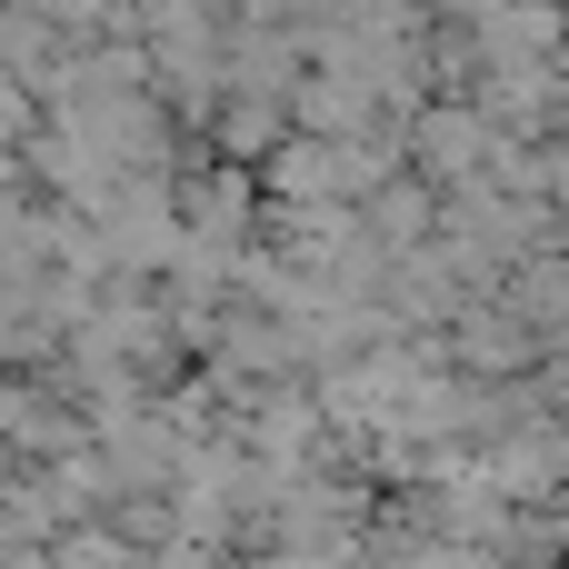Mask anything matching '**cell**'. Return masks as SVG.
Listing matches in <instances>:
<instances>
[{
  "label": "cell",
  "mask_w": 569,
  "mask_h": 569,
  "mask_svg": "<svg viewBox=\"0 0 569 569\" xmlns=\"http://www.w3.org/2000/svg\"><path fill=\"white\" fill-rule=\"evenodd\" d=\"M250 10V30H280V20H300V10H330V0H240Z\"/></svg>",
  "instance_id": "6da1fadb"
},
{
  "label": "cell",
  "mask_w": 569,
  "mask_h": 569,
  "mask_svg": "<svg viewBox=\"0 0 569 569\" xmlns=\"http://www.w3.org/2000/svg\"><path fill=\"white\" fill-rule=\"evenodd\" d=\"M560 190H569V160H560Z\"/></svg>",
  "instance_id": "7a4b0ae2"
}]
</instances>
